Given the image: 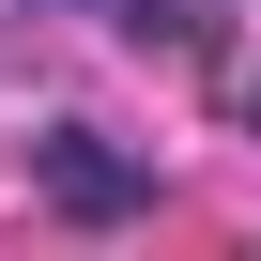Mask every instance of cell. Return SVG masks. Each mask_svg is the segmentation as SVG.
<instances>
[{"mask_svg": "<svg viewBox=\"0 0 261 261\" xmlns=\"http://www.w3.org/2000/svg\"><path fill=\"white\" fill-rule=\"evenodd\" d=\"M246 108H261V92H246Z\"/></svg>", "mask_w": 261, "mask_h": 261, "instance_id": "7a4b0ae2", "label": "cell"}, {"mask_svg": "<svg viewBox=\"0 0 261 261\" xmlns=\"http://www.w3.org/2000/svg\"><path fill=\"white\" fill-rule=\"evenodd\" d=\"M46 185H62V215H123V200H139V169L92 154V139H62V154H46Z\"/></svg>", "mask_w": 261, "mask_h": 261, "instance_id": "6da1fadb", "label": "cell"}]
</instances>
